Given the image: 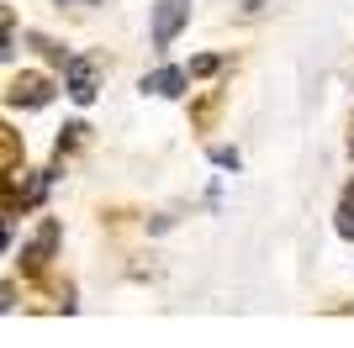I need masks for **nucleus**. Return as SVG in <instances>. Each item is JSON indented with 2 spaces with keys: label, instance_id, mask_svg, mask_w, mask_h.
<instances>
[{
  "label": "nucleus",
  "instance_id": "nucleus-1",
  "mask_svg": "<svg viewBox=\"0 0 354 348\" xmlns=\"http://www.w3.org/2000/svg\"><path fill=\"white\" fill-rule=\"evenodd\" d=\"M185 16H191V0H159V11H153V43L169 48L185 27Z\"/></svg>",
  "mask_w": 354,
  "mask_h": 348
},
{
  "label": "nucleus",
  "instance_id": "nucleus-2",
  "mask_svg": "<svg viewBox=\"0 0 354 348\" xmlns=\"http://www.w3.org/2000/svg\"><path fill=\"white\" fill-rule=\"evenodd\" d=\"M69 95L80 106L95 101V64H90V58H74V64H69Z\"/></svg>",
  "mask_w": 354,
  "mask_h": 348
},
{
  "label": "nucleus",
  "instance_id": "nucleus-3",
  "mask_svg": "<svg viewBox=\"0 0 354 348\" xmlns=\"http://www.w3.org/2000/svg\"><path fill=\"white\" fill-rule=\"evenodd\" d=\"M185 79H191L185 69H153L143 79V90L148 95H185Z\"/></svg>",
  "mask_w": 354,
  "mask_h": 348
},
{
  "label": "nucleus",
  "instance_id": "nucleus-4",
  "mask_svg": "<svg viewBox=\"0 0 354 348\" xmlns=\"http://www.w3.org/2000/svg\"><path fill=\"white\" fill-rule=\"evenodd\" d=\"M48 79H37V74H27V79H16L11 85V106H48Z\"/></svg>",
  "mask_w": 354,
  "mask_h": 348
},
{
  "label": "nucleus",
  "instance_id": "nucleus-5",
  "mask_svg": "<svg viewBox=\"0 0 354 348\" xmlns=\"http://www.w3.org/2000/svg\"><path fill=\"white\" fill-rule=\"evenodd\" d=\"M53 243H59V222H43V232H37L32 248H27V269H43L48 253H53Z\"/></svg>",
  "mask_w": 354,
  "mask_h": 348
},
{
  "label": "nucleus",
  "instance_id": "nucleus-6",
  "mask_svg": "<svg viewBox=\"0 0 354 348\" xmlns=\"http://www.w3.org/2000/svg\"><path fill=\"white\" fill-rule=\"evenodd\" d=\"M339 238H354V190L344 195V206H339Z\"/></svg>",
  "mask_w": 354,
  "mask_h": 348
},
{
  "label": "nucleus",
  "instance_id": "nucleus-7",
  "mask_svg": "<svg viewBox=\"0 0 354 348\" xmlns=\"http://www.w3.org/2000/svg\"><path fill=\"white\" fill-rule=\"evenodd\" d=\"M212 159H217L222 169H238V153H233V148H212Z\"/></svg>",
  "mask_w": 354,
  "mask_h": 348
},
{
  "label": "nucleus",
  "instance_id": "nucleus-8",
  "mask_svg": "<svg viewBox=\"0 0 354 348\" xmlns=\"http://www.w3.org/2000/svg\"><path fill=\"white\" fill-rule=\"evenodd\" d=\"M6 153H16V137H11L6 127H0V159H6Z\"/></svg>",
  "mask_w": 354,
  "mask_h": 348
},
{
  "label": "nucleus",
  "instance_id": "nucleus-9",
  "mask_svg": "<svg viewBox=\"0 0 354 348\" xmlns=\"http://www.w3.org/2000/svg\"><path fill=\"white\" fill-rule=\"evenodd\" d=\"M0 53H11V37H6V11H0Z\"/></svg>",
  "mask_w": 354,
  "mask_h": 348
},
{
  "label": "nucleus",
  "instance_id": "nucleus-10",
  "mask_svg": "<svg viewBox=\"0 0 354 348\" xmlns=\"http://www.w3.org/2000/svg\"><path fill=\"white\" fill-rule=\"evenodd\" d=\"M0 248H6V227H0Z\"/></svg>",
  "mask_w": 354,
  "mask_h": 348
},
{
  "label": "nucleus",
  "instance_id": "nucleus-11",
  "mask_svg": "<svg viewBox=\"0 0 354 348\" xmlns=\"http://www.w3.org/2000/svg\"><path fill=\"white\" fill-rule=\"evenodd\" d=\"M349 153H354V137H349Z\"/></svg>",
  "mask_w": 354,
  "mask_h": 348
}]
</instances>
